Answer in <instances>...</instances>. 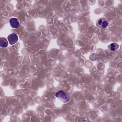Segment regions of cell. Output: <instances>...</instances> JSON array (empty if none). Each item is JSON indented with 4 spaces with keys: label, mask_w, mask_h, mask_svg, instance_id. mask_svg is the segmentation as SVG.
Listing matches in <instances>:
<instances>
[{
    "label": "cell",
    "mask_w": 122,
    "mask_h": 122,
    "mask_svg": "<svg viewBox=\"0 0 122 122\" xmlns=\"http://www.w3.org/2000/svg\"><path fill=\"white\" fill-rule=\"evenodd\" d=\"M55 96L64 103L67 102L69 100V96L67 93L63 90H59L56 94Z\"/></svg>",
    "instance_id": "cell-1"
},
{
    "label": "cell",
    "mask_w": 122,
    "mask_h": 122,
    "mask_svg": "<svg viewBox=\"0 0 122 122\" xmlns=\"http://www.w3.org/2000/svg\"><path fill=\"white\" fill-rule=\"evenodd\" d=\"M109 25V21L105 18H101L96 21V26L101 29L107 28Z\"/></svg>",
    "instance_id": "cell-2"
},
{
    "label": "cell",
    "mask_w": 122,
    "mask_h": 122,
    "mask_svg": "<svg viewBox=\"0 0 122 122\" xmlns=\"http://www.w3.org/2000/svg\"><path fill=\"white\" fill-rule=\"evenodd\" d=\"M8 42L10 45H13L18 41V36L15 33H11L7 37Z\"/></svg>",
    "instance_id": "cell-3"
},
{
    "label": "cell",
    "mask_w": 122,
    "mask_h": 122,
    "mask_svg": "<svg viewBox=\"0 0 122 122\" xmlns=\"http://www.w3.org/2000/svg\"><path fill=\"white\" fill-rule=\"evenodd\" d=\"M9 22H10V26L12 28H14V29L18 28L20 25V23L18 19L16 18H11Z\"/></svg>",
    "instance_id": "cell-4"
},
{
    "label": "cell",
    "mask_w": 122,
    "mask_h": 122,
    "mask_svg": "<svg viewBox=\"0 0 122 122\" xmlns=\"http://www.w3.org/2000/svg\"><path fill=\"white\" fill-rule=\"evenodd\" d=\"M119 47V45L116 42H113L110 44L108 46V50L111 51H116L118 49Z\"/></svg>",
    "instance_id": "cell-5"
},
{
    "label": "cell",
    "mask_w": 122,
    "mask_h": 122,
    "mask_svg": "<svg viewBox=\"0 0 122 122\" xmlns=\"http://www.w3.org/2000/svg\"><path fill=\"white\" fill-rule=\"evenodd\" d=\"M0 45L2 48H6L8 46V40L5 37H1L0 38Z\"/></svg>",
    "instance_id": "cell-6"
}]
</instances>
